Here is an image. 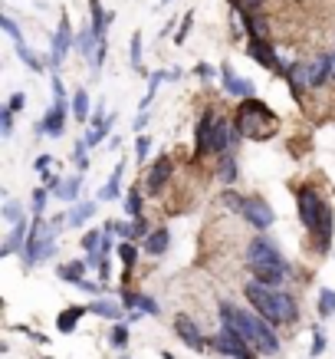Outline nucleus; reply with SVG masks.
<instances>
[{"mask_svg":"<svg viewBox=\"0 0 335 359\" xmlns=\"http://www.w3.org/2000/svg\"><path fill=\"white\" fill-rule=\"evenodd\" d=\"M27 238H30V224H27V218H23L20 224H13V228H10V234H7V241H3L0 254H3V257H10V254L23 250V248H27Z\"/></svg>","mask_w":335,"mask_h":359,"instance_id":"a211bd4d","label":"nucleus"},{"mask_svg":"<svg viewBox=\"0 0 335 359\" xmlns=\"http://www.w3.org/2000/svg\"><path fill=\"white\" fill-rule=\"evenodd\" d=\"M73 165H76V172H86L89 168V142L79 139L76 145H73Z\"/></svg>","mask_w":335,"mask_h":359,"instance_id":"4c0bfd02","label":"nucleus"},{"mask_svg":"<svg viewBox=\"0 0 335 359\" xmlns=\"http://www.w3.org/2000/svg\"><path fill=\"white\" fill-rule=\"evenodd\" d=\"M96 211H99L96 201H76V205L66 211L69 215V228H83L89 218H96Z\"/></svg>","mask_w":335,"mask_h":359,"instance_id":"b1692460","label":"nucleus"},{"mask_svg":"<svg viewBox=\"0 0 335 359\" xmlns=\"http://www.w3.org/2000/svg\"><path fill=\"white\" fill-rule=\"evenodd\" d=\"M234 126H237V139H273L280 129V116L259 99H243L237 106Z\"/></svg>","mask_w":335,"mask_h":359,"instance_id":"39448f33","label":"nucleus"},{"mask_svg":"<svg viewBox=\"0 0 335 359\" xmlns=\"http://www.w3.org/2000/svg\"><path fill=\"white\" fill-rule=\"evenodd\" d=\"M76 46V36H73V27H69V13H59V27H56L53 33V50H50V66L53 69H59V66L66 63V56H69V50Z\"/></svg>","mask_w":335,"mask_h":359,"instance_id":"0eeeda50","label":"nucleus"},{"mask_svg":"<svg viewBox=\"0 0 335 359\" xmlns=\"http://www.w3.org/2000/svg\"><path fill=\"white\" fill-rule=\"evenodd\" d=\"M125 215H129L131 221L141 218V191L138 188H131L129 195H125Z\"/></svg>","mask_w":335,"mask_h":359,"instance_id":"a19ab883","label":"nucleus"},{"mask_svg":"<svg viewBox=\"0 0 335 359\" xmlns=\"http://www.w3.org/2000/svg\"><path fill=\"white\" fill-rule=\"evenodd\" d=\"M194 73H197V76H201V79H214V66L197 63V66H194Z\"/></svg>","mask_w":335,"mask_h":359,"instance_id":"6e6d98bb","label":"nucleus"},{"mask_svg":"<svg viewBox=\"0 0 335 359\" xmlns=\"http://www.w3.org/2000/svg\"><path fill=\"white\" fill-rule=\"evenodd\" d=\"M181 76H184L181 69H168V83H178V79H181Z\"/></svg>","mask_w":335,"mask_h":359,"instance_id":"bf43d9fd","label":"nucleus"},{"mask_svg":"<svg viewBox=\"0 0 335 359\" xmlns=\"http://www.w3.org/2000/svg\"><path fill=\"white\" fill-rule=\"evenodd\" d=\"M220 323L227 330H234L240 339H247L259 356H276V353H280L276 330H273V323H266L257 310H243V306L224 300V304H220Z\"/></svg>","mask_w":335,"mask_h":359,"instance_id":"f257e3e1","label":"nucleus"},{"mask_svg":"<svg viewBox=\"0 0 335 359\" xmlns=\"http://www.w3.org/2000/svg\"><path fill=\"white\" fill-rule=\"evenodd\" d=\"M168 4H171V0H158V7H168Z\"/></svg>","mask_w":335,"mask_h":359,"instance_id":"680f3d73","label":"nucleus"},{"mask_svg":"<svg viewBox=\"0 0 335 359\" xmlns=\"http://www.w3.org/2000/svg\"><path fill=\"white\" fill-rule=\"evenodd\" d=\"M168 248H171V231L168 228H158V231H152V234L145 238V250H148L152 257H162Z\"/></svg>","mask_w":335,"mask_h":359,"instance_id":"393cba45","label":"nucleus"},{"mask_svg":"<svg viewBox=\"0 0 335 359\" xmlns=\"http://www.w3.org/2000/svg\"><path fill=\"white\" fill-rule=\"evenodd\" d=\"M234 7H237L243 17H257L259 7H263V0H234Z\"/></svg>","mask_w":335,"mask_h":359,"instance_id":"37998d69","label":"nucleus"},{"mask_svg":"<svg viewBox=\"0 0 335 359\" xmlns=\"http://www.w3.org/2000/svg\"><path fill=\"white\" fill-rule=\"evenodd\" d=\"M50 162H53L50 155H36V162H33V165H36V172L43 175V172H50Z\"/></svg>","mask_w":335,"mask_h":359,"instance_id":"4d7b16f0","label":"nucleus"},{"mask_svg":"<svg viewBox=\"0 0 335 359\" xmlns=\"http://www.w3.org/2000/svg\"><path fill=\"white\" fill-rule=\"evenodd\" d=\"M332 79V53H319L313 63H306V83L309 89H319Z\"/></svg>","mask_w":335,"mask_h":359,"instance_id":"4468645a","label":"nucleus"},{"mask_svg":"<svg viewBox=\"0 0 335 359\" xmlns=\"http://www.w3.org/2000/svg\"><path fill=\"white\" fill-rule=\"evenodd\" d=\"M46 201H50V188H33V198H30L33 218H43L46 215Z\"/></svg>","mask_w":335,"mask_h":359,"instance_id":"c9c22d12","label":"nucleus"},{"mask_svg":"<svg viewBox=\"0 0 335 359\" xmlns=\"http://www.w3.org/2000/svg\"><path fill=\"white\" fill-rule=\"evenodd\" d=\"M148 152H152V139H148V135H138V139H135V158H138V162H145V158H148Z\"/></svg>","mask_w":335,"mask_h":359,"instance_id":"de8ad7c7","label":"nucleus"},{"mask_svg":"<svg viewBox=\"0 0 335 359\" xmlns=\"http://www.w3.org/2000/svg\"><path fill=\"white\" fill-rule=\"evenodd\" d=\"M66 102L69 99H53V106L46 109L43 122L36 126V135H53V139H59L66 132Z\"/></svg>","mask_w":335,"mask_h":359,"instance_id":"9b49d317","label":"nucleus"},{"mask_svg":"<svg viewBox=\"0 0 335 359\" xmlns=\"http://www.w3.org/2000/svg\"><path fill=\"white\" fill-rule=\"evenodd\" d=\"M131 224H135V241H138V238H148V234H152V231H148V221H145V218H135Z\"/></svg>","mask_w":335,"mask_h":359,"instance_id":"603ef678","label":"nucleus"},{"mask_svg":"<svg viewBox=\"0 0 335 359\" xmlns=\"http://www.w3.org/2000/svg\"><path fill=\"white\" fill-rule=\"evenodd\" d=\"M162 359H174V356H171V353H168V349H164V353H162Z\"/></svg>","mask_w":335,"mask_h":359,"instance_id":"052dcab7","label":"nucleus"},{"mask_svg":"<svg viewBox=\"0 0 335 359\" xmlns=\"http://www.w3.org/2000/svg\"><path fill=\"white\" fill-rule=\"evenodd\" d=\"M0 135H3V139H10L13 135V112L7 109V106L0 109Z\"/></svg>","mask_w":335,"mask_h":359,"instance_id":"a18cd8bd","label":"nucleus"},{"mask_svg":"<svg viewBox=\"0 0 335 359\" xmlns=\"http://www.w3.org/2000/svg\"><path fill=\"white\" fill-rule=\"evenodd\" d=\"M119 257H122V264H125V271H131V267L138 264V248H135V241H122Z\"/></svg>","mask_w":335,"mask_h":359,"instance_id":"58836bf2","label":"nucleus"},{"mask_svg":"<svg viewBox=\"0 0 335 359\" xmlns=\"http://www.w3.org/2000/svg\"><path fill=\"white\" fill-rule=\"evenodd\" d=\"M23 106H27V96H23V93H13V96L7 99V109L10 112H20Z\"/></svg>","mask_w":335,"mask_h":359,"instance_id":"3c124183","label":"nucleus"},{"mask_svg":"<svg viewBox=\"0 0 335 359\" xmlns=\"http://www.w3.org/2000/svg\"><path fill=\"white\" fill-rule=\"evenodd\" d=\"M106 56H108V40L106 36H102V40H99V50H96V56H92V69H102V66H106Z\"/></svg>","mask_w":335,"mask_h":359,"instance_id":"09e8293b","label":"nucleus"},{"mask_svg":"<svg viewBox=\"0 0 335 359\" xmlns=\"http://www.w3.org/2000/svg\"><path fill=\"white\" fill-rule=\"evenodd\" d=\"M214 126H217V112L214 109H204L201 119H197V145H194V158L211 152V135H214Z\"/></svg>","mask_w":335,"mask_h":359,"instance_id":"f3484780","label":"nucleus"},{"mask_svg":"<svg viewBox=\"0 0 335 359\" xmlns=\"http://www.w3.org/2000/svg\"><path fill=\"white\" fill-rule=\"evenodd\" d=\"M0 215H3V221H7V224H20V221L27 218V215H23V205H20V201H13V198H7V201H3V211H0Z\"/></svg>","mask_w":335,"mask_h":359,"instance_id":"f704fd0d","label":"nucleus"},{"mask_svg":"<svg viewBox=\"0 0 335 359\" xmlns=\"http://www.w3.org/2000/svg\"><path fill=\"white\" fill-rule=\"evenodd\" d=\"M86 267H89V261H69V264H59V267H56V273H59L63 280L76 283V280H83V277H86Z\"/></svg>","mask_w":335,"mask_h":359,"instance_id":"c85d7f7f","label":"nucleus"},{"mask_svg":"<svg viewBox=\"0 0 335 359\" xmlns=\"http://www.w3.org/2000/svg\"><path fill=\"white\" fill-rule=\"evenodd\" d=\"M112 20H115V11H102V0H89V27L96 30V36H106Z\"/></svg>","mask_w":335,"mask_h":359,"instance_id":"6ab92c4d","label":"nucleus"},{"mask_svg":"<svg viewBox=\"0 0 335 359\" xmlns=\"http://www.w3.org/2000/svg\"><path fill=\"white\" fill-rule=\"evenodd\" d=\"M237 175H240L237 158L224 152V155H220V182H224V185H234V182H237Z\"/></svg>","mask_w":335,"mask_h":359,"instance_id":"2f4dec72","label":"nucleus"},{"mask_svg":"<svg viewBox=\"0 0 335 359\" xmlns=\"http://www.w3.org/2000/svg\"><path fill=\"white\" fill-rule=\"evenodd\" d=\"M119 300H122V306H125V310H141L145 316H158V313H162L158 300H152L148 294H135V290H125V287H122Z\"/></svg>","mask_w":335,"mask_h":359,"instance_id":"dca6fc26","label":"nucleus"},{"mask_svg":"<svg viewBox=\"0 0 335 359\" xmlns=\"http://www.w3.org/2000/svg\"><path fill=\"white\" fill-rule=\"evenodd\" d=\"M46 359H53V356H46Z\"/></svg>","mask_w":335,"mask_h":359,"instance_id":"0e129e2a","label":"nucleus"},{"mask_svg":"<svg viewBox=\"0 0 335 359\" xmlns=\"http://www.w3.org/2000/svg\"><path fill=\"white\" fill-rule=\"evenodd\" d=\"M89 313L102 316V320H115V323H119L122 316H129V310H122V304L108 300V297H96V300L89 304Z\"/></svg>","mask_w":335,"mask_h":359,"instance_id":"aec40b11","label":"nucleus"},{"mask_svg":"<svg viewBox=\"0 0 335 359\" xmlns=\"http://www.w3.org/2000/svg\"><path fill=\"white\" fill-rule=\"evenodd\" d=\"M0 27H3V33L10 36L13 43H23V30L17 27V20H13V17H7V13H0Z\"/></svg>","mask_w":335,"mask_h":359,"instance_id":"79ce46f5","label":"nucleus"},{"mask_svg":"<svg viewBox=\"0 0 335 359\" xmlns=\"http://www.w3.org/2000/svg\"><path fill=\"white\" fill-rule=\"evenodd\" d=\"M315 313L322 316V320L335 316V290H329V287H322V290H319V304H315Z\"/></svg>","mask_w":335,"mask_h":359,"instance_id":"473e14b6","label":"nucleus"},{"mask_svg":"<svg viewBox=\"0 0 335 359\" xmlns=\"http://www.w3.org/2000/svg\"><path fill=\"white\" fill-rule=\"evenodd\" d=\"M211 349L220 353V356H230V359H257V349L250 346L247 339H240L234 330L220 327V333L211 337Z\"/></svg>","mask_w":335,"mask_h":359,"instance_id":"423d86ee","label":"nucleus"},{"mask_svg":"<svg viewBox=\"0 0 335 359\" xmlns=\"http://www.w3.org/2000/svg\"><path fill=\"white\" fill-rule=\"evenodd\" d=\"M99 248H102V231H86V234H83V250L92 254V250H99Z\"/></svg>","mask_w":335,"mask_h":359,"instance_id":"c03bdc74","label":"nucleus"},{"mask_svg":"<svg viewBox=\"0 0 335 359\" xmlns=\"http://www.w3.org/2000/svg\"><path fill=\"white\" fill-rule=\"evenodd\" d=\"M83 172H76V175H69V178H63L59 182V188L53 191V198H59V201H79V195H83Z\"/></svg>","mask_w":335,"mask_h":359,"instance_id":"4be33fe9","label":"nucleus"},{"mask_svg":"<svg viewBox=\"0 0 335 359\" xmlns=\"http://www.w3.org/2000/svg\"><path fill=\"white\" fill-rule=\"evenodd\" d=\"M129 63L135 73H141L145 76V63H141V30L131 33V40H129Z\"/></svg>","mask_w":335,"mask_h":359,"instance_id":"7c9ffc66","label":"nucleus"},{"mask_svg":"<svg viewBox=\"0 0 335 359\" xmlns=\"http://www.w3.org/2000/svg\"><path fill=\"white\" fill-rule=\"evenodd\" d=\"M296 205H299V221H303V228L315 238V248L329 250L332 248L335 224H332V208L325 205V198L319 195L313 185H306L296 191Z\"/></svg>","mask_w":335,"mask_h":359,"instance_id":"7ed1b4c3","label":"nucleus"},{"mask_svg":"<svg viewBox=\"0 0 335 359\" xmlns=\"http://www.w3.org/2000/svg\"><path fill=\"white\" fill-rule=\"evenodd\" d=\"M191 27H194V11H187L181 17V20H178V30H174V46H184V40H187V36H191Z\"/></svg>","mask_w":335,"mask_h":359,"instance_id":"72a5a7b5","label":"nucleus"},{"mask_svg":"<svg viewBox=\"0 0 335 359\" xmlns=\"http://www.w3.org/2000/svg\"><path fill=\"white\" fill-rule=\"evenodd\" d=\"M286 83H290L292 96H296V102H303V93L309 89V83H306V63H290L286 66Z\"/></svg>","mask_w":335,"mask_h":359,"instance_id":"412c9836","label":"nucleus"},{"mask_svg":"<svg viewBox=\"0 0 335 359\" xmlns=\"http://www.w3.org/2000/svg\"><path fill=\"white\" fill-rule=\"evenodd\" d=\"M247 267L253 273V280L266 283V287H280L286 280V273H290V264L286 257L280 254V248L273 244L270 238H253L247 248Z\"/></svg>","mask_w":335,"mask_h":359,"instance_id":"20e7f679","label":"nucleus"},{"mask_svg":"<svg viewBox=\"0 0 335 359\" xmlns=\"http://www.w3.org/2000/svg\"><path fill=\"white\" fill-rule=\"evenodd\" d=\"M86 313H89V306H66L63 313H59V320H56V330H59V333H73Z\"/></svg>","mask_w":335,"mask_h":359,"instance_id":"a878e982","label":"nucleus"},{"mask_svg":"<svg viewBox=\"0 0 335 359\" xmlns=\"http://www.w3.org/2000/svg\"><path fill=\"white\" fill-rule=\"evenodd\" d=\"M50 83H53V99H66V86H63V79H59V76L53 73V76H50Z\"/></svg>","mask_w":335,"mask_h":359,"instance_id":"5fc2aeb1","label":"nucleus"},{"mask_svg":"<svg viewBox=\"0 0 335 359\" xmlns=\"http://www.w3.org/2000/svg\"><path fill=\"white\" fill-rule=\"evenodd\" d=\"M99 40H102V36H96V30H92V27H83V30L76 33V50H79V56L92 63V56H96V50H99Z\"/></svg>","mask_w":335,"mask_h":359,"instance_id":"5701e85b","label":"nucleus"},{"mask_svg":"<svg viewBox=\"0 0 335 359\" xmlns=\"http://www.w3.org/2000/svg\"><path fill=\"white\" fill-rule=\"evenodd\" d=\"M220 86H224V93L234 99H253V83H247V79H240L237 73H234V66L230 63H220Z\"/></svg>","mask_w":335,"mask_h":359,"instance_id":"ddd939ff","label":"nucleus"},{"mask_svg":"<svg viewBox=\"0 0 335 359\" xmlns=\"http://www.w3.org/2000/svg\"><path fill=\"white\" fill-rule=\"evenodd\" d=\"M247 53H250V60H257L263 69H270V73H280V76H286V66L280 63V56H276V50L270 46V40H266V36H250Z\"/></svg>","mask_w":335,"mask_h":359,"instance_id":"6e6552de","label":"nucleus"},{"mask_svg":"<svg viewBox=\"0 0 335 359\" xmlns=\"http://www.w3.org/2000/svg\"><path fill=\"white\" fill-rule=\"evenodd\" d=\"M325 353V333L322 330H313V346H309V356L319 359Z\"/></svg>","mask_w":335,"mask_h":359,"instance_id":"49530a36","label":"nucleus"},{"mask_svg":"<svg viewBox=\"0 0 335 359\" xmlns=\"http://www.w3.org/2000/svg\"><path fill=\"white\" fill-rule=\"evenodd\" d=\"M17 56H20V63L30 66L33 73H43V60H40L36 53H33V50H30L27 43H17Z\"/></svg>","mask_w":335,"mask_h":359,"instance_id":"e433bc0d","label":"nucleus"},{"mask_svg":"<svg viewBox=\"0 0 335 359\" xmlns=\"http://www.w3.org/2000/svg\"><path fill=\"white\" fill-rule=\"evenodd\" d=\"M240 218L250 221L257 231H270L273 221H276V215H273V208L263 201V198H247L243 201V211H240Z\"/></svg>","mask_w":335,"mask_h":359,"instance_id":"9d476101","label":"nucleus"},{"mask_svg":"<svg viewBox=\"0 0 335 359\" xmlns=\"http://www.w3.org/2000/svg\"><path fill=\"white\" fill-rule=\"evenodd\" d=\"M237 139V126L234 119H224V116H217V126H214V135H211V155H224L230 152V145Z\"/></svg>","mask_w":335,"mask_h":359,"instance_id":"f8f14e48","label":"nucleus"},{"mask_svg":"<svg viewBox=\"0 0 335 359\" xmlns=\"http://www.w3.org/2000/svg\"><path fill=\"white\" fill-rule=\"evenodd\" d=\"M171 175H174V162L168 158V155H158V162L148 168V178H145V188L152 191V195H158L168 182H171Z\"/></svg>","mask_w":335,"mask_h":359,"instance_id":"2eb2a0df","label":"nucleus"},{"mask_svg":"<svg viewBox=\"0 0 335 359\" xmlns=\"http://www.w3.org/2000/svg\"><path fill=\"white\" fill-rule=\"evenodd\" d=\"M59 182H63V178H59V175H56V172H43V188H50V191H56V188H59Z\"/></svg>","mask_w":335,"mask_h":359,"instance_id":"864d4df0","label":"nucleus"},{"mask_svg":"<svg viewBox=\"0 0 335 359\" xmlns=\"http://www.w3.org/2000/svg\"><path fill=\"white\" fill-rule=\"evenodd\" d=\"M164 79H168V73H148V89H145V96H141V102H138V109L141 112H148L152 109V102H155V93H158V86H162Z\"/></svg>","mask_w":335,"mask_h":359,"instance_id":"cd10ccee","label":"nucleus"},{"mask_svg":"<svg viewBox=\"0 0 335 359\" xmlns=\"http://www.w3.org/2000/svg\"><path fill=\"white\" fill-rule=\"evenodd\" d=\"M69 102H73V116H76L79 122H92L89 119V93L83 86L76 89V93H73V99H69Z\"/></svg>","mask_w":335,"mask_h":359,"instance_id":"c756f323","label":"nucleus"},{"mask_svg":"<svg viewBox=\"0 0 335 359\" xmlns=\"http://www.w3.org/2000/svg\"><path fill=\"white\" fill-rule=\"evenodd\" d=\"M145 126H148V112H141L138 119H135V129H145Z\"/></svg>","mask_w":335,"mask_h":359,"instance_id":"13d9d810","label":"nucleus"},{"mask_svg":"<svg viewBox=\"0 0 335 359\" xmlns=\"http://www.w3.org/2000/svg\"><path fill=\"white\" fill-rule=\"evenodd\" d=\"M243 201H247V198H243V195H234L230 188H227V191H224V205H227L230 211H237V215H240V211H243Z\"/></svg>","mask_w":335,"mask_h":359,"instance_id":"8fccbe9b","label":"nucleus"},{"mask_svg":"<svg viewBox=\"0 0 335 359\" xmlns=\"http://www.w3.org/2000/svg\"><path fill=\"white\" fill-rule=\"evenodd\" d=\"M174 333H178V339H181L184 346L194 349V353H204V349H211V339L201 333V327H197V323L187 313H181L178 320H174Z\"/></svg>","mask_w":335,"mask_h":359,"instance_id":"1a4fd4ad","label":"nucleus"},{"mask_svg":"<svg viewBox=\"0 0 335 359\" xmlns=\"http://www.w3.org/2000/svg\"><path fill=\"white\" fill-rule=\"evenodd\" d=\"M243 297H247V304L257 310L266 323L273 327H286V323H296V300H292L286 290H276V287H266V283L259 280H250L243 287Z\"/></svg>","mask_w":335,"mask_h":359,"instance_id":"f03ea898","label":"nucleus"},{"mask_svg":"<svg viewBox=\"0 0 335 359\" xmlns=\"http://www.w3.org/2000/svg\"><path fill=\"white\" fill-rule=\"evenodd\" d=\"M332 79H335V53H332Z\"/></svg>","mask_w":335,"mask_h":359,"instance_id":"e2e57ef3","label":"nucleus"},{"mask_svg":"<svg viewBox=\"0 0 335 359\" xmlns=\"http://www.w3.org/2000/svg\"><path fill=\"white\" fill-rule=\"evenodd\" d=\"M129 323H115V327H112V333H108V343H112V346L115 349H125L129 346Z\"/></svg>","mask_w":335,"mask_h":359,"instance_id":"ea45409f","label":"nucleus"},{"mask_svg":"<svg viewBox=\"0 0 335 359\" xmlns=\"http://www.w3.org/2000/svg\"><path fill=\"white\" fill-rule=\"evenodd\" d=\"M122 172H125V162L115 165V172H112V178H108L106 185L99 188V201H115V198L122 195Z\"/></svg>","mask_w":335,"mask_h":359,"instance_id":"bb28decb","label":"nucleus"}]
</instances>
